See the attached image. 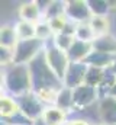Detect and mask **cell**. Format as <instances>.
I'll list each match as a JSON object with an SVG mask.
<instances>
[{
  "instance_id": "9a60e30c",
  "label": "cell",
  "mask_w": 116,
  "mask_h": 125,
  "mask_svg": "<svg viewBox=\"0 0 116 125\" xmlns=\"http://www.w3.org/2000/svg\"><path fill=\"white\" fill-rule=\"evenodd\" d=\"M76 38L83 42H93L96 39V33L91 29L90 23H80L76 31Z\"/></svg>"
},
{
  "instance_id": "5bb4252c",
  "label": "cell",
  "mask_w": 116,
  "mask_h": 125,
  "mask_svg": "<svg viewBox=\"0 0 116 125\" xmlns=\"http://www.w3.org/2000/svg\"><path fill=\"white\" fill-rule=\"evenodd\" d=\"M103 70L105 68H97V67H88L86 74V80H84V84L88 86H93V87H97L102 80H103Z\"/></svg>"
},
{
  "instance_id": "9c48e42d",
  "label": "cell",
  "mask_w": 116,
  "mask_h": 125,
  "mask_svg": "<svg viewBox=\"0 0 116 125\" xmlns=\"http://www.w3.org/2000/svg\"><path fill=\"white\" fill-rule=\"evenodd\" d=\"M93 51L91 42H83L76 39L71 45V48L67 51V57L70 62H83L88 57V54Z\"/></svg>"
},
{
  "instance_id": "5b68a950",
  "label": "cell",
  "mask_w": 116,
  "mask_h": 125,
  "mask_svg": "<svg viewBox=\"0 0 116 125\" xmlns=\"http://www.w3.org/2000/svg\"><path fill=\"white\" fill-rule=\"evenodd\" d=\"M45 54H47V61L49 64L51 70L57 74V77L62 82L64 76H65V71L68 68V64H70V60L67 57V52L62 51V50H59L57 45L52 42V44H49V47H47Z\"/></svg>"
},
{
  "instance_id": "277c9868",
  "label": "cell",
  "mask_w": 116,
  "mask_h": 125,
  "mask_svg": "<svg viewBox=\"0 0 116 125\" xmlns=\"http://www.w3.org/2000/svg\"><path fill=\"white\" fill-rule=\"evenodd\" d=\"M16 105L19 108V111L22 114H25L29 119H32L33 122L41 119L44 116V106L42 102L39 99V96L35 93H26L23 96H18L16 97Z\"/></svg>"
},
{
  "instance_id": "ba28073f",
  "label": "cell",
  "mask_w": 116,
  "mask_h": 125,
  "mask_svg": "<svg viewBox=\"0 0 116 125\" xmlns=\"http://www.w3.org/2000/svg\"><path fill=\"white\" fill-rule=\"evenodd\" d=\"M65 16L68 21H88L91 19V12L87 1H68L65 7Z\"/></svg>"
},
{
  "instance_id": "7402d4cb",
  "label": "cell",
  "mask_w": 116,
  "mask_h": 125,
  "mask_svg": "<svg viewBox=\"0 0 116 125\" xmlns=\"http://www.w3.org/2000/svg\"><path fill=\"white\" fill-rule=\"evenodd\" d=\"M20 16L25 19V22L29 21H35L38 16H39V9L36 6V3H29L22 6V10H20Z\"/></svg>"
},
{
  "instance_id": "4fadbf2b",
  "label": "cell",
  "mask_w": 116,
  "mask_h": 125,
  "mask_svg": "<svg viewBox=\"0 0 116 125\" xmlns=\"http://www.w3.org/2000/svg\"><path fill=\"white\" fill-rule=\"evenodd\" d=\"M55 105L58 109H61L62 112H70L71 109H74V96H73V89L68 87H62L55 96Z\"/></svg>"
},
{
  "instance_id": "603a6c76",
  "label": "cell",
  "mask_w": 116,
  "mask_h": 125,
  "mask_svg": "<svg viewBox=\"0 0 116 125\" xmlns=\"http://www.w3.org/2000/svg\"><path fill=\"white\" fill-rule=\"evenodd\" d=\"M74 41H76V39H74L73 36H70V35H65V33H57L54 44L57 45L59 50H62V51L67 52V51L71 48V45H73Z\"/></svg>"
},
{
  "instance_id": "52a82bcc",
  "label": "cell",
  "mask_w": 116,
  "mask_h": 125,
  "mask_svg": "<svg viewBox=\"0 0 116 125\" xmlns=\"http://www.w3.org/2000/svg\"><path fill=\"white\" fill-rule=\"evenodd\" d=\"M73 96H74V108H77V109L87 108V106L96 103L99 99L97 87H93L88 84H81V86L76 87L73 90Z\"/></svg>"
},
{
  "instance_id": "6da1fadb",
  "label": "cell",
  "mask_w": 116,
  "mask_h": 125,
  "mask_svg": "<svg viewBox=\"0 0 116 125\" xmlns=\"http://www.w3.org/2000/svg\"><path fill=\"white\" fill-rule=\"evenodd\" d=\"M30 71V86L32 93L42 94L47 92H59L64 86L62 82L57 77V74L51 70L47 61L45 51H41L32 61L29 62Z\"/></svg>"
},
{
  "instance_id": "d6986e66",
  "label": "cell",
  "mask_w": 116,
  "mask_h": 125,
  "mask_svg": "<svg viewBox=\"0 0 116 125\" xmlns=\"http://www.w3.org/2000/svg\"><path fill=\"white\" fill-rule=\"evenodd\" d=\"M42 119L47 122L48 125H58V124H62L61 121L64 119V112L61 111V109H47L45 112H44V116H42Z\"/></svg>"
},
{
  "instance_id": "e0dca14e",
  "label": "cell",
  "mask_w": 116,
  "mask_h": 125,
  "mask_svg": "<svg viewBox=\"0 0 116 125\" xmlns=\"http://www.w3.org/2000/svg\"><path fill=\"white\" fill-rule=\"evenodd\" d=\"M88 9L91 12V15L94 16H100V18H106V15L109 13V3L107 1H100V0H91L87 1Z\"/></svg>"
},
{
  "instance_id": "ac0fdd59",
  "label": "cell",
  "mask_w": 116,
  "mask_h": 125,
  "mask_svg": "<svg viewBox=\"0 0 116 125\" xmlns=\"http://www.w3.org/2000/svg\"><path fill=\"white\" fill-rule=\"evenodd\" d=\"M88 23H90L91 29L94 31V33H96V38L107 33V18L93 16V18L90 19V22H88Z\"/></svg>"
},
{
  "instance_id": "44dd1931",
  "label": "cell",
  "mask_w": 116,
  "mask_h": 125,
  "mask_svg": "<svg viewBox=\"0 0 116 125\" xmlns=\"http://www.w3.org/2000/svg\"><path fill=\"white\" fill-rule=\"evenodd\" d=\"M16 32L20 39H32L33 35H36V28H33L29 22H20L16 26Z\"/></svg>"
},
{
  "instance_id": "4316f807",
  "label": "cell",
  "mask_w": 116,
  "mask_h": 125,
  "mask_svg": "<svg viewBox=\"0 0 116 125\" xmlns=\"http://www.w3.org/2000/svg\"><path fill=\"white\" fill-rule=\"evenodd\" d=\"M112 68H113V71H115V74H116V60L113 61V64H112Z\"/></svg>"
},
{
  "instance_id": "30bf717a",
  "label": "cell",
  "mask_w": 116,
  "mask_h": 125,
  "mask_svg": "<svg viewBox=\"0 0 116 125\" xmlns=\"http://www.w3.org/2000/svg\"><path fill=\"white\" fill-rule=\"evenodd\" d=\"M99 109L103 125H116V99L109 96L99 100Z\"/></svg>"
},
{
  "instance_id": "3957f363",
  "label": "cell",
  "mask_w": 116,
  "mask_h": 125,
  "mask_svg": "<svg viewBox=\"0 0 116 125\" xmlns=\"http://www.w3.org/2000/svg\"><path fill=\"white\" fill-rule=\"evenodd\" d=\"M42 44L44 42L38 38L19 39L13 52V64H29L42 51Z\"/></svg>"
},
{
  "instance_id": "2e32d148",
  "label": "cell",
  "mask_w": 116,
  "mask_h": 125,
  "mask_svg": "<svg viewBox=\"0 0 116 125\" xmlns=\"http://www.w3.org/2000/svg\"><path fill=\"white\" fill-rule=\"evenodd\" d=\"M65 7H67V3H61V1H51L48 10H45V16L48 19V22L54 21L61 18V15L64 13L65 15Z\"/></svg>"
},
{
  "instance_id": "d4e9b609",
  "label": "cell",
  "mask_w": 116,
  "mask_h": 125,
  "mask_svg": "<svg viewBox=\"0 0 116 125\" xmlns=\"http://www.w3.org/2000/svg\"><path fill=\"white\" fill-rule=\"evenodd\" d=\"M33 125H48V124H47V122H45V121H44V119L41 118V119H38V121H35V124H33Z\"/></svg>"
},
{
  "instance_id": "7c38bea8",
  "label": "cell",
  "mask_w": 116,
  "mask_h": 125,
  "mask_svg": "<svg viewBox=\"0 0 116 125\" xmlns=\"http://www.w3.org/2000/svg\"><path fill=\"white\" fill-rule=\"evenodd\" d=\"M93 50L96 51H100V52H106V54H116V36L113 35H102V36H97L93 42Z\"/></svg>"
},
{
  "instance_id": "cb8c5ba5",
  "label": "cell",
  "mask_w": 116,
  "mask_h": 125,
  "mask_svg": "<svg viewBox=\"0 0 116 125\" xmlns=\"http://www.w3.org/2000/svg\"><path fill=\"white\" fill-rule=\"evenodd\" d=\"M51 33H52V28H51L49 23L42 22V23H38V25H36V38L41 39L42 42L47 41V39L51 36Z\"/></svg>"
},
{
  "instance_id": "8992f818",
  "label": "cell",
  "mask_w": 116,
  "mask_h": 125,
  "mask_svg": "<svg viewBox=\"0 0 116 125\" xmlns=\"http://www.w3.org/2000/svg\"><path fill=\"white\" fill-rule=\"evenodd\" d=\"M87 70H88V65L86 62H70L68 68L65 71L64 80H62L64 87H68V89L74 90L76 87L84 84Z\"/></svg>"
},
{
  "instance_id": "484cf974",
  "label": "cell",
  "mask_w": 116,
  "mask_h": 125,
  "mask_svg": "<svg viewBox=\"0 0 116 125\" xmlns=\"http://www.w3.org/2000/svg\"><path fill=\"white\" fill-rule=\"evenodd\" d=\"M110 96H112V97H115V99H116V83H115V86L112 87V92H110Z\"/></svg>"
},
{
  "instance_id": "8fae6325",
  "label": "cell",
  "mask_w": 116,
  "mask_h": 125,
  "mask_svg": "<svg viewBox=\"0 0 116 125\" xmlns=\"http://www.w3.org/2000/svg\"><path fill=\"white\" fill-rule=\"evenodd\" d=\"M116 60L115 55L112 54H106V52H100V51H96L93 50L88 57L83 62H86L88 67H97V68H107L110 67L113 61Z\"/></svg>"
},
{
  "instance_id": "7a4b0ae2",
  "label": "cell",
  "mask_w": 116,
  "mask_h": 125,
  "mask_svg": "<svg viewBox=\"0 0 116 125\" xmlns=\"http://www.w3.org/2000/svg\"><path fill=\"white\" fill-rule=\"evenodd\" d=\"M4 86L12 94L23 96L28 93L30 86L29 64H7L4 65Z\"/></svg>"
},
{
  "instance_id": "ffe728a7",
  "label": "cell",
  "mask_w": 116,
  "mask_h": 125,
  "mask_svg": "<svg viewBox=\"0 0 116 125\" xmlns=\"http://www.w3.org/2000/svg\"><path fill=\"white\" fill-rule=\"evenodd\" d=\"M16 36H18V32L15 28H3V31H1V47L9 48V47L18 44Z\"/></svg>"
}]
</instances>
